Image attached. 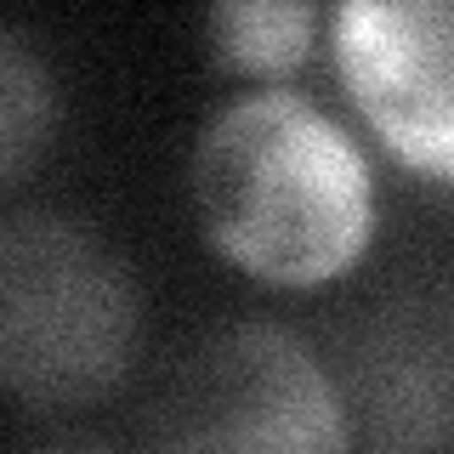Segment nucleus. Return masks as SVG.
I'll return each mask as SVG.
<instances>
[{"label":"nucleus","instance_id":"obj_7","mask_svg":"<svg viewBox=\"0 0 454 454\" xmlns=\"http://www.w3.org/2000/svg\"><path fill=\"white\" fill-rule=\"evenodd\" d=\"M312 35H318V12L301 0H222L210 12V40L222 63L267 80L301 68L312 57Z\"/></svg>","mask_w":454,"mask_h":454},{"label":"nucleus","instance_id":"obj_4","mask_svg":"<svg viewBox=\"0 0 454 454\" xmlns=\"http://www.w3.org/2000/svg\"><path fill=\"white\" fill-rule=\"evenodd\" d=\"M335 63L369 131L454 182V0H352L335 12Z\"/></svg>","mask_w":454,"mask_h":454},{"label":"nucleus","instance_id":"obj_1","mask_svg":"<svg viewBox=\"0 0 454 454\" xmlns=\"http://www.w3.org/2000/svg\"><path fill=\"white\" fill-rule=\"evenodd\" d=\"M188 182L210 245L284 290L340 278L375 233L364 148L301 91L267 85L216 108Z\"/></svg>","mask_w":454,"mask_h":454},{"label":"nucleus","instance_id":"obj_8","mask_svg":"<svg viewBox=\"0 0 454 454\" xmlns=\"http://www.w3.org/2000/svg\"><path fill=\"white\" fill-rule=\"evenodd\" d=\"M23 454H114V449L97 443V437H51V443H35Z\"/></svg>","mask_w":454,"mask_h":454},{"label":"nucleus","instance_id":"obj_6","mask_svg":"<svg viewBox=\"0 0 454 454\" xmlns=\"http://www.w3.org/2000/svg\"><path fill=\"white\" fill-rule=\"evenodd\" d=\"M57 137V74L23 35L0 28V188L23 182Z\"/></svg>","mask_w":454,"mask_h":454},{"label":"nucleus","instance_id":"obj_3","mask_svg":"<svg viewBox=\"0 0 454 454\" xmlns=\"http://www.w3.org/2000/svg\"><path fill=\"white\" fill-rule=\"evenodd\" d=\"M142 454H352V415L295 330L239 318L160 375Z\"/></svg>","mask_w":454,"mask_h":454},{"label":"nucleus","instance_id":"obj_5","mask_svg":"<svg viewBox=\"0 0 454 454\" xmlns=\"http://www.w3.org/2000/svg\"><path fill=\"white\" fill-rule=\"evenodd\" d=\"M369 454H454V324L420 301L375 312L347 369Z\"/></svg>","mask_w":454,"mask_h":454},{"label":"nucleus","instance_id":"obj_2","mask_svg":"<svg viewBox=\"0 0 454 454\" xmlns=\"http://www.w3.org/2000/svg\"><path fill=\"white\" fill-rule=\"evenodd\" d=\"M142 295L103 233L57 210L0 216V392L91 403L137 358Z\"/></svg>","mask_w":454,"mask_h":454}]
</instances>
